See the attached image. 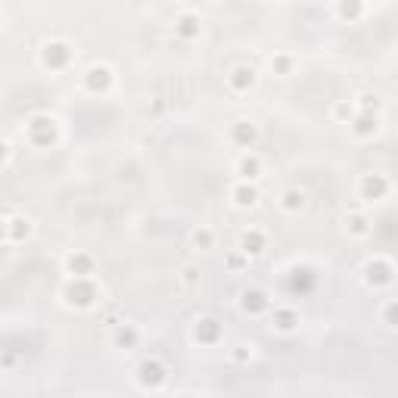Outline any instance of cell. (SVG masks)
I'll list each match as a JSON object with an SVG mask.
<instances>
[{"mask_svg": "<svg viewBox=\"0 0 398 398\" xmlns=\"http://www.w3.org/2000/svg\"><path fill=\"white\" fill-rule=\"evenodd\" d=\"M62 298H66L68 308L84 311V308H93V305L100 302V290L91 277H72L66 283V290H62Z\"/></svg>", "mask_w": 398, "mask_h": 398, "instance_id": "cell-1", "label": "cell"}, {"mask_svg": "<svg viewBox=\"0 0 398 398\" xmlns=\"http://www.w3.org/2000/svg\"><path fill=\"white\" fill-rule=\"evenodd\" d=\"M59 137V128H56V118L53 115H35L28 122V140L31 146L37 149H50Z\"/></svg>", "mask_w": 398, "mask_h": 398, "instance_id": "cell-2", "label": "cell"}, {"mask_svg": "<svg viewBox=\"0 0 398 398\" xmlns=\"http://www.w3.org/2000/svg\"><path fill=\"white\" fill-rule=\"evenodd\" d=\"M41 62H44V68H50V72H62V68H68V62H72V47H68L66 41L44 44Z\"/></svg>", "mask_w": 398, "mask_h": 398, "instance_id": "cell-3", "label": "cell"}, {"mask_svg": "<svg viewBox=\"0 0 398 398\" xmlns=\"http://www.w3.org/2000/svg\"><path fill=\"white\" fill-rule=\"evenodd\" d=\"M392 280H395V265H392L389 258H373V261H367V267H364V283H367V286L379 290V286H389Z\"/></svg>", "mask_w": 398, "mask_h": 398, "instance_id": "cell-4", "label": "cell"}, {"mask_svg": "<svg viewBox=\"0 0 398 398\" xmlns=\"http://www.w3.org/2000/svg\"><path fill=\"white\" fill-rule=\"evenodd\" d=\"M165 379H168L165 364H162V361H155V358L143 361V364L137 367V383H140V389H162V386H165Z\"/></svg>", "mask_w": 398, "mask_h": 398, "instance_id": "cell-5", "label": "cell"}, {"mask_svg": "<svg viewBox=\"0 0 398 398\" xmlns=\"http://www.w3.org/2000/svg\"><path fill=\"white\" fill-rule=\"evenodd\" d=\"M358 193H361V199H367V202H379V199H386V193H389V178H386V174H377V171L364 174L358 184Z\"/></svg>", "mask_w": 398, "mask_h": 398, "instance_id": "cell-6", "label": "cell"}, {"mask_svg": "<svg viewBox=\"0 0 398 398\" xmlns=\"http://www.w3.org/2000/svg\"><path fill=\"white\" fill-rule=\"evenodd\" d=\"M221 336H224V327L215 317H199L196 327H193V339H196L199 345H218Z\"/></svg>", "mask_w": 398, "mask_h": 398, "instance_id": "cell-7", "label": "cell"}, {"mask_svg": "<svg viewBox=\"0 0 398 398\" xmlns=\"http://www.w3.org/2000/svg\"><path fill=\"white\" fill-rule=\"evenodd\" d=\"M240 308L246 311V314L258 317V314H265V311L271 308V298H267L265 290H258V286H249V290H243V296H240Z\"/></svg>", "mask_w": 398, "mask_h": 398, "instance_id": "cell-8", "label": "cell"}, {"mask_svg": "<svg viewBox=\"0 0 398 398\" xmlns=\"http://www.w3.org/2000/svg\"><path fill=\"white\" fill-rule=\"evenodd\" d=\"M112 81H115V75H112L109 66H91L84 72V87L91 93H106L112 87Z\"/></svg>", "mask_w": 398, "mask_h": 398, "instance_id": "cell-9", "label": "cell"}, {"mask_svg": "<svg viewBox=\"0 0 398 398\" xmlns=\"http://www.w3.org/2000/svg\"><path fill=\"white\" fill-rule=\"evenodd\" d=\"M66 271L72 274V277H93V271H97V258H93L91 252H72L66 258Z\"/></svg>", "mask_w": 398, "mask_h": 398, "instance_id": "cell-10", "label": "cell"}, {"mask_svg": "<svg viewBox=\"0 0 398 398\" xmlns=\"http://www.w3.org/2000/svg\"><path fill=\"white\" fill-rule=\"evenodd\" d=\"M271 327L277 333H296L298 330V311L296 308H274V317H271Z\"/></svg>", "mask_w": 398, "mask_h": 398, "instance_id": "cell-11", "label": "cell"}, {"mask_svg": "<svg viewBox=\"0 0 398 398\" xmlns=\"http://www.w3.org/2000/svg\"><path fill=\"white\" fill-rule=\"evenodd\" d=\"M379 131V115L373 112H354L352 115V134L354 137H373Z\"/></svg>", "mask_w": 398, "mask_h": 398, "instance_id": "cell-12", "label": "cell"}, {"mask_svg": "<svg viewBox=\"0 0 398 398\" xmlns=\"http://www.w3.org/2000/svg\"><path fill=\"white\" fill-rule=\"evenodd\" d=\"M255 78H258V75H255V68H252V66H236L234 72L227 75L230 87H234L236 93H246V91H252V87H255Z\"/></svg>", "mask_w": 398, "mask_h": 398, "instance_id": "cell-13", "label": "cell"}, {"mask_svg": "<svg viewBox=\"0 0 398 398\" xmlns=\"http://www.w3.org/2000/svg\"><path fill=\"white\" fill-rule=\"evenodd\" d=\"M230 140L236 143V146H252L255 140H258V128H255L252 122H246V118H243V122H234V128H230Z\"/></svg>", "mask_w": 398, "mask_h": 398, "instance_id": "cell-14", "label": "cell"}, {"mask_svg": "<svg viewBox=\"0 0 398 398\" xmlns=\"http://www.w3.org/2000/svg\"><path fill=\"white\" fill-rule=\"evenodd\" d=\"M230 196H234V202L240 205V209H252V205L258 202V187H255L252 180H240Z\"/></svg>", "mask_w": 398, "mask_h": 398, "instance_id": "cell-15", "label": "cell"}, {"mask_svg": "<svg viewBox=\"0 0 398 398\" xmlns=\"http://www.w3.org/2000/svg\"><path fill=\"white\" fill-rule=\"evenodd\" d=\"M265 246H267V236L261 234V230H246V234L240 236V252H246V255L265 252Z\"/></svg>", "mask_w": 398, "mask_h": 398, "instance_id": "cell-16", "label": "cell"}, {"mask_svg": "<svg viewBox=\"0 0 398 398\" xmlns=\"http://www.w3.org/2000/svg\"><path fill=\"white\" fill-rule=\"evenodd\" d=\"M174 31H178L184 41H193V37H199V31H202V22H199V16H193V12H184V16L178 19V25H174Z\"/></svg>", "mask_w": 398, "mask_h": 398, "instance_id": "cell-17", "label": "cell"}, {"mask_svg": "<svg viewBox=\"0 0 398 398\" xmlns=\"http://www.w3.org/2000/svg\"><path fill=\"white\" fill-rule=\"evenodd\" d=\"M236 174H240L243 180H255L261 174V159L255 153L240 155V162H236Z\"/></svg>", "mask_w": 398, "mask_h": 398, "instance_id": "cell-18", "label": "cell"}, {"mask_svg": "<svg viewBox=\"0 0 398 398\" xmlns=\"http://www.w3.org/2000/svg\"><path fill=\"white\" fill-rule=\"evenodd\" d=\"M336 12H339V19H345V22H358V19L364 16V0H339Z\"/></svg>", "mask_w": 398, "mask_h": 398, "instance_id": "cell-19", "label": "cell"}, {"mask_svg": "<svg viewBox=\"0 0 398 398\" xmlns=\"http://www.w3.org/2000/svg\"><path fill=\"white\" fill-rule=\"evenodd\" d=\"M345 230H348V236H367L370 234V218L354 211V215L345 218Z\"/></svg>", "mask_w": 398, "mask_h": 398, "instance_id": "cell-20", "label": "cell"}, {"mask_svg": "<svg viewBox=\"0 0 398 398\" xmlns=\"http://www.w3.org/2000/svg\"><path fill=\"white\" fill-rule=\"evenodd\" d=\"M31 236V221L28 218H10V240L12 243H25Z\"/></svg>", "mask_w": 398, "mask_h": 398, "instance_id": "cell-21", "label": "cell"}, {"mask_svg": "<svg viewBox=\"0 0 398 398\" xmlns=\"http://www.w3.org/2000/svg\"><path fill=\"white\" fill-rule=\"evenodd\" d=\"M137 339H140V333H137L131 323H122V327L115 330V345H118V348H134Z\"/></svg>", "mask_w": 398, "mask_h": 398, "instance_id": "cell-22", "label": "cell"}, {"mask_svg": "<svg viewBox=\"0 0 398 398\" xmlns=\"http://www.w3.org/2000/svg\"><path fill=\"white\" fill-rule=\"evenodd\" d=\"M280 205H283L286 211H302L305 209V193L292 187V190H286L283 196H280Z\"/></svg>", "mask_w": 398, "mask_h": 398, "instance_id": "cell-23", "label": "cell"}, {"mask_svg": "<svg viewBox=\"0 0 398 398\" xmlns=\"http://www.w3.org/2000/svg\"><path fill=\"white\" fill-rule=\"evenodd\" d=\"M358 106H361V112H373V115H379V109H383V100H379L377 93H361Z\"/></svg>", "mask_w": 398, "mask_h": 398, "instance_id": "cell-24", "label": "cell"}, {"mask_svg": "<svg viewBox=\"0 0 398 398\" xmlns=\"http://www.w3.org/2000/svg\"><path fill=\"white\" fill-rule=\"evenodd\" d=\"M271 68H274V75L286 78V75H292V59H290V56H274Z\"/></svg>", "mask_w": 398, "mask_h": 398, "instance_id": "cell-25", "label": "cell"}, {"mask_svg": "<svg viewBox=\"0 0 398 398\" xmlns=\"http://www.w3.org/2000/svg\"><path fill=\"white\" fill-rule=\"evenodd\" d=\"M211 243H215V234H211L209 227H202V230L193 234V246L196 249H211Z\"/></svg>", "mask_w": 398, "mask_h": 398, "instance_id": "cell-26", "label": "cell"}, {"mask_svg": "<svg viewBox=\"0 0 398 398\" xmlns=\"http://www.w3.org/2000/svg\"><path fill=\"white\" fill-rule=\"evenodd\" d=\"M336 118H342V122H352V115H354V103L352 100H342V103H336Z\"/></svg>", "mask_w": 398, "mask_h": 398, "instance_id": "cell-27", "label": "cell"}, {"mask_svg": "<svg viewBox=\"0 0 398 398\" xmlns=\"http://www.w3.org/2000/svg\"><path fill=\"white\" fill-rule=\"evenodd\" d=\"M383 321H386V327H395L398 323V302H389L383 308Z\"/></svg>", "mask_w": 398, "mask_h": 398, "instance_id": "cell-28", "label": "cell"}, {"mask_svg": "<svg viewBox=\"0 0 398 398\" xmlns=\"http://www.w3.org/2000/svg\"><path fill=\"white\" fill-rule=\"evenodd\" d=\"M184 283L187 286H196L199 283V267L196 265H187L184 267Z\"/></svg>", "mask_w": 398, "mask_h": 398, "instance_id": "cell-29", "label": "cell"}, {"mask_svg": "<svg viewBox=\"0 0 398 398\" xmlns=\"http://www.w3.org/2000/svg\"><path fill=\"white\" fill-rule=\"evenodd\" d=\"M249 358H252V348H246V345H236V348H234V361H240V364H246Z\"/></svg>", "mask_w": 398, "mask_h": 398, "instance_id": "cell-30", "label": "cell"}, {"mask_svg": "<svg viewBox=\"0 0 398 398\" xmlns=\"http://www.w3.org/2000/svg\"><path fill=\"white\" fill-rule=\"evenodd\" d=\"M246 258H249L246 252H234V255H230V258H227V267H234V271H236V267H243V265H246Z\"/></svg>", "mask_w": 398, "mask_h": 398, "instance_id": "cell-31", "label": "cell"}, {"mask_svg": "<svg viewBox=\"0 0 398 398\" xmlns=\"http://www.w3.org/2000/svg\"><path fill=\"white\" fill-rule=\"evenodd\" d=\"M3 240H10V221L0 218V243H3Z\"/></svg>", "mask_w": 398, "mask_h": 398, "instance_id": "cell-32", "label": "cell"}, {"mask_svg": "<svg viewBox=\"0 0 398 398\" xmlns=\"http://www.w3.org/2000/svg\"><path fill=\"white\" fill-rule=\"evenodd\" d=\"M6 159H10V143H6V140H0V165H3Z\"/></svg>", "mask_w": 398, "mask_h": 398, "instance_id": "cell-33", "label": "cell"}]
</instances>
